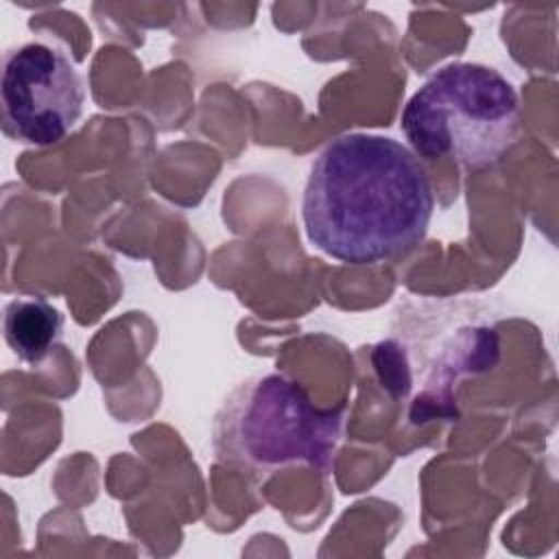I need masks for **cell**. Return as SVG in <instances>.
<instances>
[{"label":"cell","mask_w":559,"mask_h":559,"mask_svg":"<svg viewBox=\"0 0 559 559\" xmlns=\"http://www.w3.org/2000/svg\"><path fill=\"white\" fill-rule=\"evenodd\" d=\"M520 98L498 70L456 61L439 68L406 103L402 131L415 153L485 168L513 144Z\"/></svg>","instance_id":"3"},{"label":"cell","mask_w":559,"mask_h":559,"mask_svg":"<svg viewBox=\"0 0 559 559\" xmlns=\"http://www.w3.org/2000/svg\"><path fill=\"white\" fill-rule=\"evenodd\" d=\"M63 314L39 295L15 297L4 306V341L11 352L39 365L61 338Z\"/></svg>","instance_id":"5"},{"label":"cell","mask_w":559,"mask_h":559,"mask_svg":"<svg viewBox=\"0 0 559 559\" xmlns=\"http://www.w3.org/2000/svg\"><path fill=\"white\" fill-rule=\"evenodd\" d=\"M85 87L74 63L57 48L31 41L2 57V131L24 144L50 146L79 122Z\"/></svg>","instance_id":"4"},{"label":"cell","mask_w":559,"mask_h":559,"mask_svg":"<svg viewBox=\"0 0 559 559\" xmlns=\"http://www.w3.org/2000/svg\"><path fill=\"white\" fill-rule=\"evenodd\" d=\"M435 212L419 157L386 135L334 138L314 159L301 216L310 242L347 264H373L417 247Z\"/></svg>","instance_id":"1"},{"label":"cell","mask_w":559,"mask_h":559,"mask_svg":"<svg viewBox=\"0 0 559 559\" xmlns=\"http://www.w3.org/2000/svg\"><path fill=\"white\" fill-rule=\"evenodd\" d=\"M341 439V413L314 406L304 386L280 373L240 382L221 404L212 445L240 474L264 478L293 465L328 472Z\"/></svg>","instance_id":"2"}]
</instances>
